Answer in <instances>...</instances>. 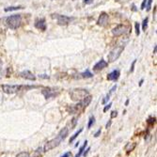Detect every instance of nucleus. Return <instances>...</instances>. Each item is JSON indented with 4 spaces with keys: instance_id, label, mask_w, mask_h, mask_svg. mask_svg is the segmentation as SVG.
I'll use <instances>...</instances> for the list:
<instances>
[{
    "instance_id": "obj_1",
    "label": "nucleus",
    "mask_w": 157,
    "mask_h": 157,
    "mask_svg": "<svg viewBox=\"0 0 157 157\" xmlns=\"http://www.w3.org/2000/svg\"><path fill=\"white\" fill-rule=\"evenodd\" d=\"M68 134H69V129H68V128L65 127V128L61 129L60 132L58 133V135L57 137L54 138V139H52V140L48 141L45 145H44V147H43L44 152H48V150H51L53 149H55L56 147H58V145L60 144V142L62 140H64V139L67 137Z\"/></svg>"
},
{
    "instance_id": "obj_2",
    "label": "nucleus",
    "mask_w": 157,
    "mask_h": 157,
    "mask_svg": "<svg viewBox=\"0 0 157 157\" xmlns=\"http://www.w3.org/2000/svg\"><path fill=\"white\" fill-rule=\"evenodd\" d=\"M6 23H7L9 27L12 30L18 29L22 25V16H21V14H14V15L9 16L6 19Z\"/></svg>"
},
{
    "instance_id": "obj_3",
    "label": "nucleus",
    "mask_w": 157,
    "mask_h": 157,
    "mask_svg": "<svg viewBox=\"0 0 157 157\" xmlns=\"http://www.w3.org/2000/svg\"><path fill=\"white\" fill-rule=\"evenodd\" d=\"M88 95V91L87 90H84V88H75V90H73L70 92L71 99L75 101V102H80Z\"/></svg>"
},
{
    "instance_id": "obj_4",
    "label": "nucleus",
    "mask_w": 157,
    "mask_h": 157,
    "mask_svg": "<svg viewBox=\"0 0 157 157\" xmlns=\"http://www.w3.org/2000/svg\"><path fill=\"white\" fill-rule=\"evenodd\" d=\"M124 47H125L124 44H118V45L115 46L114 48L110 51V53L108 54V56H107L108 61L109 62H114L115 60H117V59L120 57L121 53L123 52Z\"/></svg>"
},
{
    "instance_id": "obj_5",
    "label": "nucleus",
    "mask_w": 157,
    "mask_h": 157,
    "mask_svg": "<svg viewBox=\"0 0 157 157\" xmlns=\"http://www.w3.org/2000/svg\"><path fill=\"white\" fill-rule=\"evenodd\" d=\"M131 28L129 26H127L125 25H118L115 27L113 30H112V33H113L114 36H121V35H125L128 34Z\"/></svg>"
},
{
    "instance_id": "obj_6",
    "label": "nucleus",
    "mask_w": 157,
    "mask_h": 157,
    "mask_svg": "<svg viewBox=\"0 0 157 157\" xmlns=\"http://www.w3.org/2000/svg\"><path fill=\"white\" fill-rule=\"evenodd\" d=\"M22 86L21 85H3L2 90L5 93L7 94H14L22 90Z\"/></svg>"
},
{
    "instance_id": "obj_7",
    "label": "nucleus",
    "mask_w": 157,
    "mask_h": 157,
    "mask_svg": "<svg viewBox=\"0 0 157 157\" xmlns=\"http://www.w3.org/2000/svg\"><path fill=\"white\" fill-rule=\"evenodd\" d=\"M52 17L57 19L58 24L60 26H66L73 20V18L66 15H60V14H52Z\"/></svg>"
},
{
    "instance_id": "obj_8",
    "label": "nucleus",
    "mask_w": 157,
    "mask_h": 157,
    "mask_svg": "<svg viewBox=\"0 0 157 157\" xmlns=\"http://www.w3.org/2000/svg\"><path fill=\"white\" fill-rule=\"evenodd\" d=\"M41 93L44 96L45 99H49V98H53V97L58 96L59 94V91H57L56 88H45L41 90Z\"/></svg>"
},
{
    "instance_id": "obj_9",
    "label": "nucleus",
    "mask_w": 157,
    "mask_h": 157,
    "mask_svg": "<svg viewBox=\"0 0 157 157\" xmlns=\"http://www.w3.org/2000/svg\"><path fill=\"white\" fill-rule=\"evenodd\" d=\"M108 21H109L108 14L105 13V12H103L99 16V19H98V21H97V24H98V26L105 27V26L108 25Z\"/></svg>"
},
{
    "instance_id": "obj_10",
    "label": "nucleus",
    "mask_w": 157,
    "mask_h": 157,
    "mask_svg": "<svg viewBox=\"0 0 157 157\" xmlns=\"http://www.w3.org/2000/svg\"><path fill=\"white\" fill-rule=\"evenodd\" d=\"M35 27L40 29L41 31H45L46 30V22L44 18H41V19H37L36 22H35Z\"/></svg>"
},
{
    "instance_id": "obj_11",
    "label": "nucleus",
    "mask_w": 157,
    "mask_h": 157,
    "mask_svg": "<svg viewBox=\"0 0 157 157\" xmlns=\"http://www.w3.org/2000/svg\"><path fill=\"white\" fill-rule=\"evenodd\" d=\"M20 75H21V77L25 78L26 80H29V81H35V80H36L35 75L30 72V71H23V72L20 73Z\"/></svg>"
},
{
    "instance_id": "obj_12",
    "label": "nucleus",
    "mask_w": 157,
    "mask_h": 157,
    "mask_svg": "<svg viewBox=\"0 0 157 157\" xmlns=\"http://www.w3.org/2000/svg\"><path fill=\"white\" fill-rule=\"evenodd\" d=\"M108 66V63L106 62L105 60H103V59H101L99 62H97V63L94 65L93 67V71H95V72H98V71H101L103 69H105Z\"/></svg>"
},
{
    "instance_id": "obj_13",
    "label": "nucleus",
    "mask_w": 157,
    "mask_h": 157,
    "mask_svg": "<svg viewBox=\"0 0 157 157\" xmlns=\"http://www.w3.org/2000/svg\"><path fill=\"white\" fill-rule=\"evenodd\" d=\"M118 77H120V71L114 70L113 72H111L107 75V80H109V81H117Z\"/></svg>"
},
{
    "instance_id": "obj_14",
    "label": "nucleus",
    "mask_w": 157,
    "mask_h": 157,
    "mask_svg": "<svg viewBox=\"0 0 157 157\" xmlns=\"http://www.w3.org/2000/svg\"><path fill=\"white\" fill-rule=\"evenodd\" d=\"M135 147H137V143H135V142H132V143L129 142V143H127L124 149H125L127 152H132V150H134Z\"/></svg>"
},
{
    "instance_id": "obj_15",
    "label": "nucleus",
    "mask_w": 157,
    "mask_h": 157,
    "mask_svg": "<svg viewBox=\"0 0 157 157\" xmlns=\"http://www.w3.org/2000/svg\"><path fill=\"white\" fill-rule=\"evenodd\" d=\"M88 146V141L86 140L85 142H84V144H83V146L80 148L79 149V150H78V152H77V154L75 155V157H81V155H82V153H83V152L86 150V147Z\"/></svg>"
},
{
    "instance_id": "obj_16",
    "label": "nucleus",
    "mask_w": 157,
    "mask_h": 157,
    "mask_svg": "<svg viewBox=\"0 0 157 157\" xmlns=\"http://www.w3.org/2000/svg\"><path fill=\"white\" fill-rule=\"evenodd\" d=\"M24 9L22 6H15V7H8L5 9V11L6 12H9V11H13V10H22Z\"/></svg>"
},
{
    "instance_id": "obj_17",
    "label": "nucleus",
    "mask_w": 157,
    "mask_h": 157,
    "mask_svg": "<svg viewBox=\"0 0 157 157\" xmlns=\"http://www.w3.org/2000/svg\"><path fill=\"white\" fill-rule=\"evenodd\" d=\"M80 75H81L83 78H90V77H92V76H93V73H91L90 72V71L87 70L86 72L82 73Z\"/></svg>"
},
{
    "instance_id": "obj_18",
    "label": "nucleus",
    "mask_w": 157,
    "mask_h": 157,
    "mask_svg": "<svg viewBox=\"0 0 157 157\" xmlns=\"http://www.w3.org/2000/svg\"><path fill=\"white\" fill-rule=\"evenodd\" d=\"M82 131H83V129H82V128H81V129H79V130H78V131H77V132H76V133H75V135H73V137H71V138H70V143H72V142H73V141H75V138H76V137H78V135H80V133H81Z\"/></svg>"
},
{
    "instance_id": "obj_19",
    "label": "nucleus",
    "mask_w": 157,
    "mask_h": 157,
    "mask_svg": "<svg viewBox=\"0 0 157 157\" xmlns=\"http://www.w3.org/2000/svg\"><path fill=\"white\" fill-rule=\"evenodd\" d=\"M94 123H95V118H94L93 116H91V117L90 118V120H88V129H90V128H91V126H92Z\"/></svg>"
},
{
    "instance_id": "obj_20",
    "label": "nucleus",
    "mask_w": 157,
    "mask_h": 157,
    "mask_svg": "<svg viewBox=\"0 0 157 157\" xmlns=\"http://www.w3.org/2000/svg\"><path fill=\"white\" fill-rule=\"evenodd\" d=\"M41 153H43V149H41V148H39V149H37L34 152L33 157H41Z\"/></svg>"
},
{
    "instance_id": "obj_21",
    "label": "nucleus",
    "mask_w": 157,
    "mask_h": 157,
    "mask_svg": "<svg viewBox=\"0 0 157 157\" xmlns=\"http://www.w3.org/2000/svg\"><path fill=\"white\" fill-rule=\"evenodd\" d=\"M148 22H149V18L146 17V18L144 19L143 23H142V29H143L144 31H146V29L148 27Z\"/></svg>"
},
{
    "instance_id": "obj_22",
    "label": "nucleus",
    "mask_w": 157,
    "mask_h": 157,
    "mask_svg": "<svg viewBox=\"0 0 157 157\" xmlns=\"http://www.w3.org/2000/svg\"><path fill=\"white\" fill-rule=\"evenodd\" d=\"M16 157H30V155H29V153H28V152H23L18 153V154L16 155Z\"/></svg>"
},
{
    "instance_id": "obj_23",
    "label": "nucleus",
    "mask_w": 157,
    "mask_h": 157,
    "mask_svg": "<svg viewBox=\"0 0 157 157\" xmlns=\"http://www.w3.org/2000/svg\"><path fill=\"white\" fill-rule=\"evenodd\" d=\"M152 0H147V5H146L147 11H150V8H152Z\"/></svg>"
},
{
    "instance_id": "obj_24",
    "label": "nucleus",
    "mask_w": 157,
    "mask_h": 157,
    "mask_svg": "<svg viewBox=\"0 0 157 157\" xmlns=\"http://www.w3.org/2000/svg\"><path fill=\"white\" fill-rule=\"evenodd\" d=\"M111 106H112V103H109L108 105H106L105 106V108H103V112H105H105H107L109 109L111 108Z\"/></svg>"
},
{
    "instance_id": "obj_25",
    "label": "nucleus",
    "mask_w": 157,
    "mask_h": 157,
    "mask_svg": "<svg viewBox=\"0 0 157 157\" xmlns=\"http://www.w3.org/2000/svg\"><path fill=\"white\" fill-rule=\"evenodd\" d=\"M135 32H137V35H139L140 34V28H139V24L138 23H135Z\"/></svg>"
},
{
    "instance_id": "obj_26",
    "label": "nucleus",
    "mask_w": 157,
    "mask_h": 157,
    "mask_svg": "<svg viewBox=\"0 0 157 157\" xmlns=\"http://www.w3.org/2000/svg\"><path fill=\"white\" fill-rule=\"evenodd\" d=\"M71 121H73V124H72V125H71V129H73V127H75V124H76V122H77V118H73V120H71Z\"/></svg>"
},
{
    "instance_id": "obj_27",
    "label": "nucleus",
    "mask_w": 157,
    "mask_h": 157,
    "mask_svg": "<svg viewBox=\"0 0 157 157\" xmlns=\"http://www.w3.org/2000/svg\"><path fill=\"white\" fill-rule=\"evenodd\" d=\"M147 122L149 124H153L155 122V118H149V120H147Z\"/></svg>"
},
{
    "instance_id": "obj_28",
    "label": "nucleus",
    "mask_w": 157,
    "mask_h": 157,
    "mask_svg": "<svg viewBox=\"0 0 157 157\" xmlns=\"http://www.w3.org/2000/svg\"><path fill=\"white\" fill-rule=\"evenodd\" d=\"M135 62H137V59H135V60L133 61V63H132L131 69H130V72H131V73H133V72H134V69H135Z\"/></svg>"
},
{
    "instance_id": "obj_29",
    "label": "nucleus",
    "mask_w": 157,
    "mask_h": 157,
    "mask_svg": "<svg viewBox=\"0 0 157 157\" xmlns=\"http://www.w3.org/2000/svg\"><path fill=\"white\" fill-rule=\"evenodd\" d=\"M109 99H110V95H108V94H107V95L105 96V98L103 100V105H105V103H107Z\"/></svg>"
},
{
    "instance_id": "obj_30",
    "label": "nucleus",
    "mask_w": 157,
    "mask_h": 157,
    "mask_svg": "<svg viewBox=\"0 0 157 157\" xmlns=\"http://www.w3.org/2000/svg\"><path fill=\"white\" fill-rule=\"evenodd\" d=\"M118 116V112L116 110H114V111H112L111 112V118H116Z\"/></svg>"
},
{
    "instance_id": "obj_31",
    "label": "nucleus",
    "mask_w": 157,
    "mask_h": 157,
    "mask_svg": "<svg viewBox=\"0 0 157 157\" xmlns=\"http://www.w3.org/2000/svg\"><path fill=\"white\" fill-rule=\"evenodd\" d=\"M146 5H147V0H143V2H142L141 4V10H144L145 8H146Z\"/></svg>"
},
{
    "instance_id": "obj_32",
    "label": "nucleus",
    "mask_w": 157,
    "mask_h": 157,
    "mask_svg": "<svg viewBox=\"0 0 157 157\" xmlns=\"http://www.w3.org/2000/svg\"><path fill=\"white\" fill-rule=\"evenodd\" d=\"M90 147H88L87 150H84V152H83L82 154L84 155V156H87V155H88V152H90Z\"/></svg>"
},
{
    "instance_id": "obj_33",
    "label": "nucleus",
    "mask_w": 157,
    "mask_h": 157,
    "mask_svg": "<svg viewBox=\"0 0 157 157\" xmlns=\"http://www.w3.org/2000/svg\"><path fill=\"white\" fill-rule=\"evenodd\" d=\"M101 133H102V130H101V129H99L98 131H97V132L95 133V134H94V137H98L99 135H101Z\"/></svg>"
},
{
    "instance_id": "obj_34",
    "label": "nucleus",
    "mask_w": 157,
    "mask_h": 157,
    "mask_svg": "<svg viewBox=\"0 0 157 157\" xmlns=\"http://www.w3.org/2000/svg\"><path fill=\"white\" fill-rule=\"evenodd\" d=\"M71 156H72V153H71L70 152H68L66 153H64V154L62 155L61 157H71Z\"/></svg>"
},
{
    "instance_id": "obj_35",
    "label": "nucleus",
    "mask_w": 157,
    "mask_h": 157,
    "mask_svg": "<svg viewBox=\"0 0 157 157\" xmlns=\"http://www.w3.org/2000/svg\"><path fill=\"white\" fill-rule=\"evenodd\" d=\"M111 123H112V121H111V120H108V122H107V123H106V126H105V128H106V129H108V128H109V127H110V126H111Z\"/></svg>"
},
{
    "instance_id": "obj_36",
    "label": "nucleus",
    "mask_w": 157,
    "mask_h": 157,
    "mask_svg": "<svg viewBox=\"0 0 157 157\" xmlns=\"http://www.w3.org/2000/svg\"><path fill=\"white\" fill-rule=\"evenodd\" d=\"M40 77L41 78H45V79H47V78H49V76L46 75H40Z\"/></svg>"
},
{
    "instance_id": "obj_37",
    "label": "nucleus",
    "mask_w": 157,
    "mask_h": 157,
    "mask_svg": "<svg viewBox=\"0 0 157 157\" xmlns=\"http://www.w3.org/2000/svg\"><path fill=\"white\" fill-rule=\"evenodd\" d=\"M84 2L86 4H91V3H92V0H84Z\"/></svg>"
},
{
    "instance_id": "obj_38",
    "label": "nucleus",
    "mask_w": 157,
    "mask_h": 157,
    "mask_svg": "<svg viewBox=\"0 0 157 157\" xmlns=\"http://www.w3.org/2000/svg\"><path fill=\"white\" fill-rule=\"evenodd\" d=\"M143 81H144V80H143V79H141V80H140V82H139V86H140V87L142 86V84H143Z\"/></svg>"
},
{
    "instance_id": "obj_39",
    "label": "nucleus",
    "mask_w": 157,
    "mask_h": 157,
    "mask_svg": "<svg viewBox=\"0 0 157 157\" xmlns=\"http://www.w3.org/2000/svg\"><path fill=\"white\" fill-rule=\"evenodd\" d=\"M128 103H129V99H128V100H126V102H125V105H128Z\"/></svg>"
},
{
    "instance_id": "obj_40",
    "label": "nucleus",
    "mask_w": 157,
    "mask_h": 157,
    "mask_svg": "<svg viewBox=\"0 0 157 157\" xmlns=\"http://www.w3.org/2000/svg\"><path fill=\"white\" fill-rule=\"evenodd\" d=\"M1 68H2V61L0 60V71H1Z\"/></svg>"
},
{
    "instance_id": "obj_41",
    "label": "nucleus",
    "mask_w": 157,
    "mask_h": 157,
    "mask_svg": "<svg viewBox=\"0 0 157 157\" xmlns=\"http://www.w3.org/2000/svg\"><path fill=\"white\" fill-rule=\"evenodd\" d=\"M78 145H79V142H77V143L75 144V147H78Z\"/></svg>"
}]
</instances>
